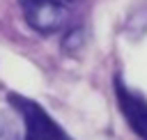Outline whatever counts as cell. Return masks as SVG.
<instances>
[{"label":"cell","instance_id":"cell-1","mask_svg":"<svg viewBox=\"0 0 147 140\" xmlns=\"http://www.w3.org/2000/svg\"><path fill=\"white\" fill-rule=\"evenodd\" d=\"M28 25L39 34H55L71 25L76 7L55 0H18Z\"/></svg>","mask_w":147,"mask_h":140},{"label":"cell","instance_id":"cell-2","mask_svg":"<svg viewBox=\"0 0 147 140\" xmlns=\"http://www.w3.org/2000/svg\"><path fill=\"white\" fill-rule=\"evenodd\" d=\"M9 101L16 108V112L23 117L25 140H71L67 135V131L37 101H32L28 96H21L16 92H9Z\"/></svg>","mask_w":147,"mask_h":140},{"label":"cell","instance_id":"cell-3","mask_svg":"<svg viewBox=\"0 0 147 140\" xmlns=\"http://www.w3.org/2000/svg\"><path fill=\"white\" fill-rule=\"evenodd\" d=\"M115 96L126 124L133 129V133L140 140H147V99L140 92L126 87L119 76L115 78Z\"/></svg>","mask_w":147,"mask_h":140},{"label":"cell","instance_id":"cell-4","mask_svg":"<svg viewBox=\"0 0 147 140\" xmlns=\"http://www.w3.org/2000/svg\"><path fill=\"white\" fill-rule=\"evenodd\" d=\"M0 140H16L14 131H11L7 124H0Z\"/></svg>","mask_w":147,"mask_h":140},{"label":"cell","instance_id":"cell-5","mask_svg":"<svg viewBox=\"0 0 147 140\" xmlns=\"http://www.w3.org/2000/svg\"><path fill=\"white\" fill-rule=\"evenodd\" d=\"M55 2H64V5H71V7H78L83 0H55Z\"/></svg>","mask_w":147,"mask_h":140}]
</instances>
